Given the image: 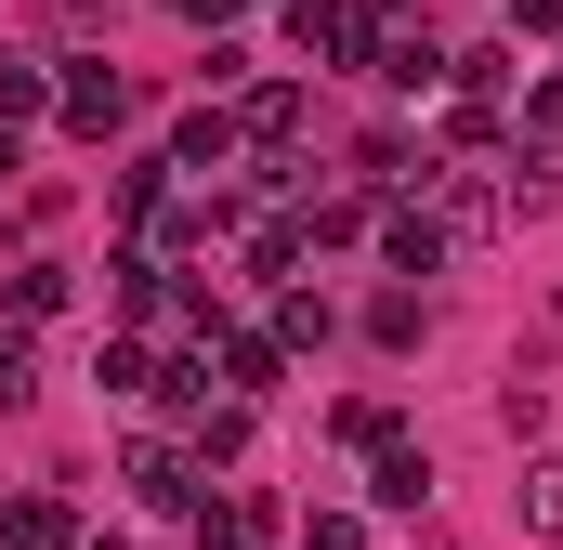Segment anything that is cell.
I'll use <instances>...</instances> for the list:
<instances>
[{"mask_svg":"<svg viewBox=\"0 0 563 550\" xmlns=\"http://www.w3.org/2000/svg\"><path fill=\"white\" fill-rule=\"evenodd\" d=\"M498 419L538 432V419H551V367H511V381H498Z\"/></svg>","mask_w":563,"mask_h":550,"instance_id":"obj_1","label":"cell"},{"mask_svg":"<svg viewBox=\"0 0 563 550\" xmlns=\"http://www.w3.org/2000/svg\"><path fill=\"white\" fill-rule=\"evenodd\" d=\"M525 525H538V538H563V459H538V472H525Z\"/></svg>","mask_w":563,"mask_h":550,"instance_id":"obj_2","label":"cell"},{"mask_svg":"<svg viewBox=\"0 0 563 550\" xmlns=\"http://www.w3.org/2000/svg\"><path fill=\"white\" fill-rule=\"evenodd\" d=\"M26 394V328H0V407Z\"/></svg>","mask_w":563,"mask_h":550,"instance_id":"obj_4","label":"cell"},{"mask_svg":"<svg viewBox=\"0 0 563 550\" xmlns=\"http://www.w3.org/2000/svg\"><path fill=\"white\" fill-rule=\"evenodd\" d=\"M119 106H132L119 79H79V92H66V119H79V132H119Z\"/></svg>","mask_w":563,"mask_h":550,"instance_id":"obj_3","label":"cell"}]
</instances>
